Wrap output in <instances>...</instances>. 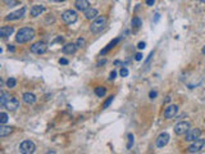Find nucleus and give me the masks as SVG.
<instances>
[{
	"label": "nucleus",
	"instance_id": "nucleus-27",
	"mask_svg": "<svg viewBox=\"0 0 205 154\" xmlns=\"http://www.w3.org/2000/svg\"><path fill=\"white\" fill-rule=\"evenodd\" d=\"M113 100H114V96H113V95H112V96H109V98H108V100H105V103H104V104H102V108H104V109H107V108L109 107V105H110L112 103H113Z\"/></svg>",
	"mask_w": 205,
	"mask_h": 154
},
{
	"label": "nucleus",
	"instance_id": "nucleus-28",
	"mask_svg": "<svg viewBox=\"0 0 205 154\" xmlns=\"http://www.w3.org/2000/svg\"><path fill=\"white\" fill-rule=\"evenodd\" d=\"M15 83H17V81H15V78H13V77H10V78L8 80V81H6V86H8V88H14L15 86Z\"/></svg>",
	"mask_w": 205,
	"mask_h": 154
},
{
	"label": "nucleus",
	"instance_id": "nucleus-5",
	"mask_svg": "<svg viewBox=\"0 0 205 154\" xmlns=\"http://www.w3.org/2000/svg\"><path fill=\"white\" fill-rule=\"evenodd\" d=\"M201 135V130L200 128H190L187 132L185 134V140L186 141H195L199 139Z\"/></svg>",
	"mask_w": 205,
	"mask_h": 154
},
{
	"label": "nucleus",
	"instance_id": "nucleus-23",
	"mask_svg": "<svg viewBox=\"0 0 205 154\" xmlns=\"http://www.w3.org/2000/svg\"><path fill=\"white\" fill-rule=\"evenodd\" d=\"M132 27H135L136 30H139L141 27V19L139 17H133L132 18Z\"/></svg>",
	"mask_w": 205,
	"mask_h": 154
},
{
	"label": "nucleus",
	"instance_id": "nucleus-37",
	"mask_svg": "<svg viewBox=\"0 0 205 154\" xmlns=\"http://www.w3.org/2000/svg\"><path fill=\"white\" fill-rule=\"evenodd\" d=\"M8 50L13 51V50H14V46H13V45H8Z\"/></svg>",
	"mask_w": 205,
	"mask_h": 154
},
{
	"label": "nucleus",
	"instance_id": "nucleus-9",
	"mask_svg": "<svg viewBox=\"0 0 205 154\" xmlns=\"http://www.w3.org/2000/svg\"><path fill=\"white\" fill-rule=\"evenodd\" d=\"M24 13H26V9L24 8H21L19 10L9 13V14L5 17V21H15V19H21L24 15Z\"/></svg>",
	"mask_w": 205,
	"mask_h": 154
},
{
	"label": "nucleus",
	"instance_id": "nucleus-17",
	"mask_svg": "<svg viewBox=\"0 0 205 154\" xmlns=\"http://www.w3.org/2000/svg\"><path fill=\"white\" fill-rule=\"evenodd\" d=\"M45 10V8L43 5H33L31 8V15L32 17H38V15H41V13Z\"/></svg>",
	"mask_w": 205,
	"mask_h": 154
},
{
	"label": "nucleus",
	"instance_id": "nucleus-1",
	"mask_svg": "<svg viewBox=\"0 0 205 154\" xmlns=\"http://www.w3.org/2000/svg\"><path fill=\"white\" fill-rule=\"evenodd\" d=\"M35 37V30L31 27H23L17 32V36H15V41L18 44H26L28 41H31Z\"/></svg>",
	"mask_w": 205,
	"mask_h": 154
},
{
	"label": "nucleus",
	"instance_id": "nucleus-8",
	"mask_svg": "<svg viewBox=\"0 0 205 154\" xmlns=\"http://www.w3.org/2000/svg\"><path fill=\"white\" fill-rule=\"evenodd\" d=\"M46 49H47L46 44L43 43V41L35 43L33 45H31V48H30V50L32 51V53H35V54H44L45 51H46Z\"/></svg>",
	"mask_w": 205,
	"mask_h": 154
},
{
	"label": "nucleus",
	"instance_id": "nucleus-10",
	"mask_svg": "<svg viewBox=\"0 0 205 154\" xmlns=\"http://www.w3.org/2000/svg\"><path fill=\"white\" fill-rule=\"evenodd\" d=\"M177 112H178L177 105H169V107H167L165 111H164V118L171 120V118H173L176 114H177Z\"/></svg>",
	"mask_w": 205,
	"mask_h": 154
},
{
	"label": "nucleus",
	"instance_id": "nucleus-26",
	"mask_svg": "<svg viewBox=\"0 0 205 154\" xmlns=\"http://www.w3.org/2000/svg\"><path fill=\"white\" fill-rule=\"evenodd\" d=\"M6 122H8V114L4 113V112H1V113H0V123L4 125V123H6Z\"/></svg>",
	"mask_w": 205,
	"mask_h": 154
},
{
	"label": "nucleus",
	"instance_id": "nucleus-4",
	"mask_svg": "<svg viewBox=\"0 0 205 154\" xmlns=\"http://www.w3.org/2000/svg\"><path fill=\"white\" fill-rule=\"evenodd\" d=\"M204 145H205V140L204 139H196L195 141H192V144L188 146L187 152L188 153H197V152H200V150L203 149Z\"/></svg>",
	"mask_w": 205,
	"mask_h": 154
},
{
	"label": "nucleus",
	"instance_id": "nucleus-12",
	"mask_svg": "<svg viewBox=\"0 0 205 154\" xmlns=\"http://www.w3.org/2000/svg\"><path fill=\"white\" fill-rule=\"evenodd\" d=\"M75 6L77 10H81V12H86L90 8V3L87 0H76Z\"/></svg>",
	"mask_w": 205,
	"mask_h": 154
},
{
	"label": "nucleus",
	"instance_id": "nucleus-34",
	"mask_svg": "<svg viewBox=\"0 0 205 154\" xmlns=\"http://www.w3.org/2000/svg\"><path fill=\"white\" fill-rule=\"evenodd\" d=\"M145 46H146V44H145V43H139V45H137V48H139L140 50L145 49Z\"/></svg>",
	"mask_w": 205,
	"mask_h": 154
},
{
	"label": "nucleus",
	"instance_id": "nucleus-18",
	"mask_svg": "<svg viewBox=\"0 0 205 154\" xmlns=\"http://www.w3.org/2000/svg\"><path fill=\"white\" fill-rule=\"evenodd\" d=\"M77 50V45L76 44H67L63 46V53L64 54H75Z\"/></svg>",
	"mask_w": 205,
	"mask_h": 154
},
{
	"label": "nucleus",
	"instance_id": "nucleus-30",
	"mask_svg": "<svg viewBox=\"0 0 205 154\" xmlns=\"http://www.w3.org/2000/svg\"><path fill=\"white\" fill-rule=\"evenodd\" d=\"M119 75H121L122 77H127V76H128V69L126 68V67H122V69H121Z\"/></svg>",
	"mask_w": 205,
	"mask_h": 154
},
{
	"label": "nucleus",
	"instance_id": "nucleus-13",
	"mask_svg": "<svg viewBox=\"0 0 205 154\" xmlns=\"http://www.w3.org/2000/svg\"><path fill=\"white\" fill-rule=\"evenodd\" d=\"M13 32H14V27H12V26H3L0 28V36L3 38H6L10 36Z\"/></svg>",
	"mask_w": 205,
	"mask_h": 154
},
{
	"label": "nucleus",
	"instance_id": "nucleus-32",
	"mask_svg": "<svg viewBox=\"0 0 205 154\" xmlns=\"http://www.w3.org/2000/svg\"><path fill=\"white\" fill-rule=\"evenodd\" d=\"M59 63L60 64H64V66H67V64H68V59H66V58H60Z\"/></svg>",
	"mask_w": 205,
	"mask_h": 154
},
{
	"label": "nucleus",
	"instance_id": "nucleus-15",
	"mask_svg": "<svg viewBox=\"0 0 205 154\" xmlns=\"http://www.w3.org/2000/svg\"><path fill=\"white\" fill-rule=\"evenodd\" d=\"M22 99H23V102L26 104H33L36 102V96H35V94H32V92H24Z\"/></svg>",
	"mask_w": 205,
	"mask_h": 154
},
{
	"label": "nucleus",
	"instance_id": "nucleus-11",
	"mask_svg": "<svg viewBox=\"0 0 205 154\" xmlns=\"http://www.w3.org/2000/svg\"><path fill=\"white\" fill-rule=\"evenodd\" d=\"M168 141H169V135L168 134H167V132L160 134L158 136V139H156V146H158V148H164L167 144H168Z\"/></svg>",
	"mask_w": 205,
	"mask_h": 154
},
{
	"label": "nucleus",
	"instance_id": "nucleus-29",
	"mask_svg": "<svg viewBox=\"0 0 205 154\" xmlns=\"http://www.w3.org/2000/svg\"><path fill=\"white\" fill-rule=\"evenodd\" d=\"M76 45H77V48H85V45H86V41L83 40V38H78L77 40V43H76Z\"/></svg>",
	"mask_w": 205,
	"mask_h": 154
},
{
	"label": "nucleus",
	"instance_id": "nucleus-39",
	"mask_svg": "<svg viewBox=\"0 0 205 154\" xmlns=\"http://www.w3.org/2000/svg\"><path fill=\"white\" fill-rule=\"evenodd\" d=\"M60 1H64V0H60Z\"/></svg>",
	"mask_w": 205,
	"mask_h": 154
},
{
	"label": "nucleus",
	"instance_id": "nucleus-19",
	"mask_svg": "<svg viewBox=\"0 0 205 154\" xmlns=\"http://www.w3.org/2000/svg\"><path fill=\"white\" fill-rule=\"evenodd\" d=\"M10 99H12V96L9 95L6 91H1V92H0V105H1V107H4L6 103L10 100Z\"/></svg>",
	"mask_w": 205,
	"mask_h": 154
},
{
	"label": "nucleus",
	"instance_id": "nucleus-7",
	"mask_svg": "<svg viewBox=\"0 0 205 154\" xmlns=\"http://www.w3.org/2000/svg\"><path fill=\"white\" fill-rule=\"evenodd\" d=\"M188 130H190V123L186 122V121L178 122V123L174 126V132L177 135H185Z\"/></svg>",
	"mask_w": 205,
	"mask_h": 154
},
{
	"label": "nucleus",
	"instance_id": "nucleus-14",
	"mask_svg": "<svg viewBox=\"0 0 205 154\" xmlns=\"http://www.w3.org/2000/svg\"><path fill=\"white\" fill-rule=\"evenodd\" d=\"M4 107L8 109V111H10V112H13V111H15L18 107H19V102H18V99H15V98H13L12 96V99L9 100L6 104L4 105Z\"/></svg>",
	"mask_w": 205,
	"mask_h": 154
},
{
	"label": "nucleus",
	"instance_id": "nucleus-36",
	"mask_svg": "<svg viewBox=\"0 0 205 154\" xmlns=\"http://www.w3.org/2000/svg\"><path fill=\"white\" fill-rule=\"evenodd\" d=\"M154 3H155V0H146V5H154Z\"/></svg>",
	"mask_w": 205,
	"mask_h": 154
},
{
	"label": "nucleus",
	"instance_id": "nucleus-33",
	"mask_svg": "<svg viewBox=\"0 0 205 154\" xmlns=\"http://www.w3.org/2000/svg\"><path fill=\"white\" fill-rule=\"evenodd\" d=\"M135 59H136L137 62H140V60L142 59V54H141V53H137L136 55H135Z\"/></svg>",
	"mask_w": 205,
	"mask_h": 154
},
{
	"label": "nucleus",
	"instance_id": "nucleus-22",
	"mask_svg": "<svg viewBox=\"0 0 205 154\" xmlns=\"http://www.w3.org/2000/svg\"><path fill=\"white\" fill-rule=\"evenodd\" d=\"M105 92H107V89L102 88V86H99V88L95 89V94L98 96H100V98H102V96L105 95Z\"/></svg>",
	"mask_w": 205,
	"mask_h": 154
},
{
	"label": "nucleus",
	"instance_id": "nucleus-31",
	"mask_svg": "<svg viewBox=\"0 0 205 154\" xmlns=\"http://www.w3.org/2000/svg\"><path fill=\"white\" fill-rule=\"evenodd\" d=\"M149 96H150V99H155L156 96H158V92L154 91V90H151V91L149 92Z\"/></svg>",
	"mask_w": 205,
	"mask_h": 154
},
{
	"label": "nucleus",
	"instance_id": "nucleus-21",
	"mask_svg": "<svg viewBox=\"0 0 205 154\" xmlns=\"http://www.w3.org/2000/svg\"><path fill=\"white\" fill-rule=\"evenodd\" d=\"M13 131L12 127H6V126H1L0 127V137H6L8 135H10Z\"/></svg>",
	"mask_w": 205,
	"mask_h": 154
},
{
	"label": "nucleus",
	"instance_id": "nucleus-3",
	"mask_svg": "<svg viewBox=\"0 0 205 154\" xmlns=\"http://www.w3.org/2000/svg\"><path fill=\"white\" fill-rule=\"evenodd\" d=\"M35 150H36V145L30 140H24L19 145V153H22V154H31Z\"/></svg>",
	"mask_w": 205,
	"mask_h": 154
},
{
	"label": "nucleus",
	"instance_id": "nucleus-38",
	"mask_svg": "<svg viewBox=\"0 0 205 154\" xmlns=\"http://www.w3.org/2000/svg\"><path fill=\"white\" fill-rule=\"evenodd\" d=\"M201 53H203V54H204V55H205V46L203 48V50H201Z\"/></svg>",
	"mask_w": 205,
	"mask_h": 154
},
{
	"label": "nucleus",
	"instance_id": "nucleus-20",
	"mask_svg": "<svg viewBox=\"0 0 205 154\" xmlns=\"http://www.w3.org/2000/svg\"><path fill=\"white\" fill-rule=\"evenodd\" d=\"M119 41H121V38H115V40H113V41H112V43H109V44H108V46H107V48H105V49H102V50H101V53H100V54H101V55H104V54H107V53H108V51H109V50H110V49H112V48H114V46H115V45H117L118 43H119Z\"/></svg>",
	"mask_w": 205,
	"mask_h": 154
},
{
	"label": "nucleus",
	"instance_id": "nucleus-6",
	"mask_svg": "<svg viewBox=\"0 0 205 154\" xmlns=\"http://www.w3.org/2000/svg\"><path fill=\"white\" fill-rule=\"evenodd\" d=\"M62 19L66 23H75L77 21V13L75 10H72V9H69V10H66L62 14Z\"/></svg>",
	"mask_w": 205,
	"mask_h": 154
},
{
	"label": "nucleus",
	"instance_id": "nucleus-24",
	"mask_svg": "<svg viewBox=\"0 0 205 154\" xmlns=\"http://www.w3.org/2000/svg\"><path fill=\"white\" fill-rule=\"evenodd\" d=\"M133 143H135V136L132 134H128V144H127V149H131L133 146Z\"/></svg>",
	"mask_w": 205,
	"mask_h": 154
},
{
	"label": "nucleus",
	"instance_id": "nucleus-16",
	"mask_svg": "<svg viewBox=\"0 0 205 154\" xmlns=\"http://www.w3.org/2000/svg\"><path fill=\"white\" fill-rule=\"evenodd\" d=\"M85 17L90 19V21H92V19H95V18H98V9H95V8H89L85 12Z\"/></svg>",
	"mask_w": 205,
	"mask_h": 154
},
{
	"label": "nucleus",
	"instance_id": "nucleus-2",
	"mask_svg": "<svg viewBox=\"0 0 205 154\" xmlns=\"http://www.w3.org/2000/svg\"><path fill=\"white\" fill-rule=\"evenodd\" d=\"M105 26H107V18L104 15H100V17L95 18L92 21L91 26H90V30H91L92 34H99V32H101L104 30Z\"/></svg>",
	"mask_w": 205,
	"mask_h": 154
},
{
	"label": "nucleus",
	"instance_id": "nucleus-25",
	"mask_svg": "<svg viewBox=\"0 0 205 154\" xmlns=\"http://www.w3.org/2000/svg\"><path fill=\"white\" fill-rule=\"evenodd\" d=\"M3 3H4L5 5H8V6H15V5L19 4L18 0H3Z\"/></svg>",
	"mask_w": 205,
	"mask_h": 154
},
{
	"label": "nucleus",
	"instance_id": "nucleus-35",
	"mask_svg": "<svg viewBox=\"0 0 205 154\" xmlns=\"http://www.w3.org/2000/svg\"><path fill=\"white\" fill-rule=\"evenodd\" d=\"M115 76H117V72H115V71H113V72L110 73V77H109V80H114Z\"/></svg>",
	"mask_w": 205,
	"mask_h": 154
}]
</instances>
